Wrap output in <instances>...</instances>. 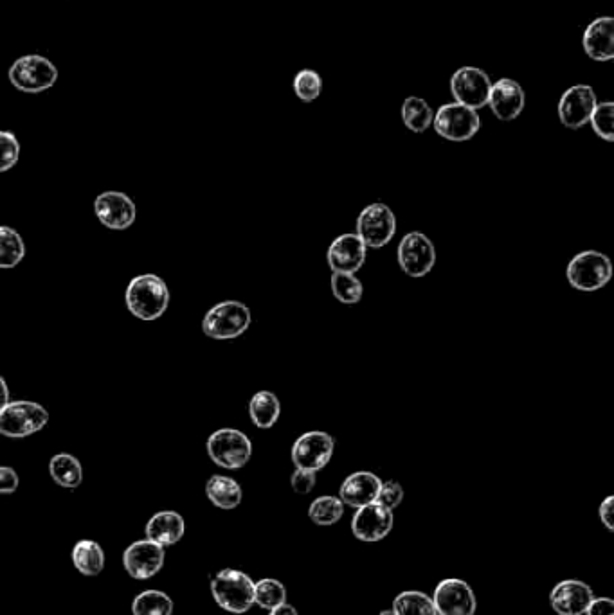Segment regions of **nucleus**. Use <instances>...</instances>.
Segmentation results:
<instances>
[{
  "instance_id": "1",
  "label": "nucleus",
  "mask_w": 614,
  "mask_h": 615,
  "mask_svg": "<svg viewBox=\"0 0 614 615\" xmlns=\"http://www.w3.org/2000/svg\"><path fill=\"white\" fill-rule=\"evenodd\" d=\"M128 310L141 321H155L168 310L170 292L163 279L155 274H143L130 281L127 288Z\"/></svg>"
},
{
  "instance_id": "2",
  "label": "nucleus",
  "mask_w": 614,
  "mask_h": 615,
  "mask_svg": "<svg viewBox=\"0 0 614 615\" xmlns=\"http://www.w3.org/2000/svg\"><path fill=\"white\" fill-rule=\"evenodd\" d=\"M211 594L226 612L245 614L254 605V581L245 572L226 569L211 580Z\"/></svg>"
},
{
  "instance_id": "3",
  "label": "nucleus",
  "mask_w": 614,
  "mask_h": 615,
  "mask_svg": "<svg viewBox=\"0 0 614 615\" xmlns=\"http://www.w3.org/2000/svg\"><path fill=\"white\" fill-rule=\"evenodd\" d=\"M569 285L580 292H596L613 277V263L598 250H584L571 259L566 268Z\"/></svg>"
},
{
  "instance_id": "4",
  "label": "nucleus",
  "mask_w": 614,
  "mask_h": 615,
  "mask_svg": "<svg viewBox=\"0 0 614 615\" xmlns=\"http://www.w3.org/2000/svg\"><path fill=\"white\" fill-rule=\"evenodd\" d=\"M251 326V312L240 301L218 303L206 313L202 331L209 339L231 340L242 337Z\"/></svg>"
},
{
  "instance_id": "5",
  "label": "nucleus",
  "mask_w": 614,
  "mask_h": 615,
  "mask_svg": "<svg viewBox=\"0 0 614 615\" xmlns=\"http://www.w3.org/2000/svg\"><path fill=\"white\" fill-rule=\"evenodd\" d=\"M11 85L26 94H38L55 87L58 80V69L55 63L40 54L20 56L10 67Z\"/></svg>"
},
{
  "instance_id": "6",
  "label": "nucleus",
  "mask_w": 614,
  "mask_h": 615,
  "mask_svg": "<svg viewBox=\"0 0 614 615\" xmlns=\"http://www.w3.org/2000/svg\"><path fill=\"white\" fill-rule=\"evenodd\" d=\"M208 454L213 463L226 470H238L249 463L253 443L236 428H220L208 439Z\"/></svg>"
},
{
  "instance_id": "7",
  "label": "nucleus",
  "mask_w": 614,
  "mask_h": 615,
  "mask_svg": "<svg viewBox=\"0 0 614 615\" xmlns=\"http://www.w3.org/2000/svg\"><path fill=\"white\" fill-rule=\"evenodd\" d=\"M49 421L47 412L40 403L11 402L0 410V434L11 439L37 434Z\"/></svg>"
},
{
  "instance_id": "8",
  "label": "nucleus",
  "mask_w": 614,
  "mask_h": 615,
  "mask_svg": "<svg viewBox=\"0 0 614 615\" xmlns=\"http://www.w3.org/2000/svg\"><path fill=\"white\" fill-rule=\"evenodd\" d=\"M397 232V218L388 205H366L357 220V236L368 249H380L393 240Z\"/></svg>"
},
{
  "instance_id": "9",
  "label": "nucleus",
  "mask_w": 614,
  "mask_h": 615,
  "mask_svg": "<svg viewBox=\"0 0 614 615\" xmlns=\"http://www.w3.org/2000/svg\"><path fill=\"white\" fill-rule=\"evenodd\" d=\"M433 125L436 134L442 135L443 139L463 143L478 134L481 119L476 110L460 103H449L434 114Z\"/></svg>"
},
{
  "instance_id": "10",
  "label": "nucleus",
  "mask_w": 614,
  "mask_h": 615,
  "mask_svg": "<svg viewBox=\"0 0 614 615\" xmlns=\"http://www.w3.org/2000/svg\"><path fill=\"white\" fill-rule=\"evenodd\" d=\"M398 265L407 276L424 277L431 272L436 263V250L433 241L424 232L413 231L406 234L398 245Z\"/></svg>"
},
{
  "instance_id": "11",
  "label": "nucleus",
  "mask_w": 614,
  "mask_h": 615,
  "mask_svg": "<svg viewBox=\"0 0 614 615\" xmlns=\"http://www.w3.org/2000/svg\"><path fill=\"white\" fill-rule=\"evenodd\" d=\"M334 446V437L326 432H321V430L305 432L292 445V452H290L292 463L301 470L319 472L330 463L334 455Z\"/></svg>"
},
{
  "instance_id": "12",
  "label": "nucleus",
  "mask_w": 614,
  "mask_h": 615,
  "mask_svg": "<svg viewBox=\"0 0 614 615\" xmlns=\"http://www.w3.org/2000/svg\"><path fill=\"white\" fill-rule=\"evenodd\" d=\"M492 81L478 67H461L451 78V92L456 103L478 110L488 103Z\"/></svg>"
},
{
  "instance_id": "13",
  "label": "nucleus",
  "mask_w": 614,
  "mask_h": 615,
  "mask_svg": "<svg viewBox=\"0 0 614 615\" xmlns=\"http://www.w3.org/2000/svg\"><path fill=\"white\" fill-rule=\"evenodd\" d=\"M433 603L438 615H474L478 608L476 594L469 583L456 578L440 581L436 585Z\"/></svg>"
},
{
  "instance_id": "14",
  "label": "nucleus",
  "mask_w": 614,
  "mask_h": 615,
  "mask_svg": "<svg viewBox=\"0 0 614 615\" xmlns=\"http://www.w3.org/2000/svg\"><path fill=\"white\" fill-rule=\"evenodd\" d=\"M164 558L166 553L163 545L155 544L146 538L128 547L123 554V565L134 580H150L163 571Z\"/></svg>"
},
{
  "instance_id": "15",
  "label": "nucleus",
  "mask_w": 614,
  "mask_h": 615,
  "mask_svg": "<svg viewBox=\"0 0 614 615\" xmlns=\"http://www.w3.org/2000/svg\"><path fill=\"white\" fill-rule=\"evenodd\" d=\"M395 524L393 511L379 502L357 509L352 518V533L361 542H379L391 533Z\"/></svg>"
},
{
  "instance_id": "16",
  "label": "nucleus",
  "mask_w": 614,
  "mask_h": 615,
  "mask_svg": "<svg viewBox=\"0 0 614 615\" xmlns=\"http://www.w3.org/2000/svg\"><path fill=\"white\" fill-rule=\"evenodd\" d=\"M596 103L598 101H596L595 90L591 89L589 85H575V87H571L560 98V123L566 126V128H571V130L582 128V126L589 123Z\"/></svg>"
},
{
  "instance_id": "17",
  "label": "nucleus",
  "mask_w": 614,
  "mask_h": 615,
  "mask_svg": "<svg viewBox=\"0 0 614 615\" xmlns=\"http://www.w3.org/2000/svg\"><path fill=\"white\" fill-rule=\"evenodd\" d=\"M94 211L98 220L114 231H125L136 222V204L119 191L101 193L94 202Z\"/></svg>"
},
{
  "instance_id": "18",
  "label": "nucleus",
  "mask_w": 614,
  "mask_h": 615,
  "mask_svg": "<svg viewBox=\"0 0 614 615\" xmlns=\"http://www.w3.org/2000/svg\"><path fill=\"white\" fill-rule=\"evenodd\" d=\"M593 599V589L584 581L564 580L551 590L550 605L559 615H584Z\"/></svg>"
},
{
  "instance_id": "19",
  "label": "nucleus",
  "mask_w": 614,
  "mask_h": 615,
  "mask_svg": "<svg viewBox=\"0 0 614 615\" xmlns=\"http://www.w3.org/2000/svg\"><path fill=\"white\" fill-rule=\"evenodd\" d=\"M368 247L357 234H341L328 249V265L334 272L355 274L366 261Z\"/></svg>"
},
{
  "instance_id": "20",
  "label": "nucleus",
  "mask_w": 614,
  "mask_h": 615,
  "mask_svg": "<svg viewBox=\"0 0 614 615\" xmlns=\"http://www.w3.org/2000/svg\"><path fill=\"white\" fill-rule=\"evenodd\" d=\"M488 107L501 121H514L524 110V90L517 81L503 80L492 83L488 94Z\"/></svg>"
},
{
  "instance_id": "21",
  "label": "nucleus",
  "mask_w": 614,
  "mask_h": 615,
  "mask_svg": "<svg viewBox=\"0 0 614 615\" xmlns=\"http://www.w3.org/2000/svg\"><path fill=\"white\" fill-rule=\"evenodd\" d=\"M380 486L382 481L375 473L355 472L348 475L341 484L339 499L343 500L346 506L359 509L377 500Z\"/></svg>"
},
{
  "instance_id": "22",
  "label": "nucleus",
  "mask_w": 614,
  "mask_h": 615,
  "mask_svg": "<svg viewBox=\"0 0 614 615\" xmlns=\"http://www.w3.org/2000/svg\"><path fill=\"white\" fill-rule=\"evenodd\" d=\"M584 51L591 60L609 62L614 58V20L611 17L596 18L586 27L582 38Z\"/></svg>"
},
{
  "instance_id": "23",
  "label": "nucleus",
  "mask_w": 614,
  "mask_h": 615,
  "mask_svg": "<svg viewBox=\"0 0 614 615\" xmlns=\"http://www.w3.org/2000/svg\"><path fill=\"white\" fill-rule=\"evenodd\" d=\"M186 531L184 518L175 513V511H161L155 513L154 517L148 520L146 524V538L152 540L155 544L170 547V545L179 544Z\"/></svg>"
},
{
  "instance_id": "24",
  "label": "nucleus",
  "mask_w": 614,
  "mask_h": 615,
  "mask_svg": "<svg viewBox=\"0 0 614 615\" xmlns=\"http://www.w3.org/2000/svg\"><path fill=\"white\" fill-rule=\"evenodd\" d=\"M206 495L220 509L238 508L244 497L240 484L226 475H213L206 484Z\"/></svg>"
},
{
  "instance_id": "25",
  "label": "nucleus",
  "mask_w": 614,
  "mask_h": 615,
  "mask_svg": "<svg viewBox=\"0 0 614 615\" xmlns=\"http://www.w3.org/2000/svg\"><path fill=\"white\" fill-rule=\"evenodd\" d=\"M71 558H73L76 571L83 576H89V578L100 576L105 569V553H103L101 545L94 540H82V542L74 545Z\"/></svg>"
},
{
  "instance_id": "26",
  "label": "nucleus",
  "mask_w": 614,
  "mask_h": 615,
  "mask_svg": "<svg viewBox=\"0 0 614 615\" xmlns=\"http://www.w3.org/2000/svg\"><path fill=\"white\" fill-rule=\"evenodd\" d=\"M281 414V403L276 394L271 391H260L254 394L249 402V416L258 428H272Z\"/></svg>"
},
{
  "instance_id": "27",
  "label": "nucleus",
  "mask_w": 614,
  "mask_h": 615,
  "mask_svg": "<svg viewBox=\"0 0 614 615\" xmlns=\"http://www.w3.org/2000/svg\"><path fill=\"white\" fill-rule=\"evenodd\" d=\"M49 472L53 481L67 490L78 488L83 481L82 464L71 454L55 455L49 463Z\"/></svg>"
},
{
  "instance_id": "28",
  "label": "nucleus",
  "mask_w": 614,
  "mask_h": 615,
  "mask_svg": "<svg viewBox=\"0 0 614 615\" xmlns=\"http://www.w3.org/2000/svg\"><path fill=\"white\" fill-rule=\"evenodd\" d=\"M402 119L411 132L424 134L425 130L433 125V108L429 107L424 99L411 96L402 105Z\"/></svg>"
},
{
  "instance_id": "29",
  "label": "nucleus",
  "mask_w": 614,
  "mask_h": 615,
  "mask_svg": "<svg viewBox=\"0 0 614 615\" xmlns=\"http://www.w3.org/2000/svg\"><path fill=\"white\" fill-rule=\"evenodd\" d=\"M344 515L343 500L325 495L314 500L308 508V517L317 526H334Z\"/></svg>"
},
{
  "instance_id": "30",
  "label": "nucleus",
  "mask_w": 614,
  "mask_h": 615,
  "mask_svg": "<svg viewBox=\"0 0 614 615\" xmlns=\"http://www.w3.org/2000/svg\"><path fill=\"white\" fill-rule=\"evenodd\" d=\"M393 612L397 615H438L433 598L418 590H406L393 601Z\"/></svg>"
},
{
  "instance_id": "31",
  "label": "nucleus",
  "mask_w": 614,
  "mask_h": 615,
  "mask_svg": "<svg viewBox=\"0 0 614 615\" xmlns=\"http://www.w3.org/2000/svg\"><path fill=\"white\" fill-rule=\"evenodd\" d=\"M134 615H172L173 601L166 592L146 590L141 592L132 603Z\"/></svg>"
},
{
  "instance_id": "32",
  "label": "nucleus",
  "mask_w": 614,
  "mask_h": 615,
  "mask_svg": "<svg viewBox=\"0 0 614 615\" xmlns=\"http://www.w3.org/2000/svg\"><path fill=\"white\" fill-rule=\"evenodd\" d=\"M26 254V245L19 232L0 227V268H15Z\"/></svg>"
},
{
  "instance_id": "33",
  "label": "nucleus",
  "mask_w": 614,
  "mask_h": 615,
  "mask_svg": "<svg viewBox=\"0 0 614 615\" xmlns=\"http://www.w3.org/2000/svg\"><path fill=\"white\" fill-rule=\"evenodd\" d=\"M283 603H287V589L281 581L265 578L254 583V605L272 610Z\"/></svg>"
},
{
  "instance_id": "34",
  "label": "nucleus",
  "mask_w": 614,
  "mask_h": 615,
  "mask_svg": "<svg viewBox=\"0 0 614 615\" xmlns=\"http://www.w3.org/2000/svg\"><path fill=\"white\" fill-rule=\"evenodd\" d=\"M332 294L343 304H357L362 299L364 288L355 274L334 272L332 276Z\"/></svg>"
},
{
  "instance_id": "35",
  "label": "nucleus",
  "mask_w": 614,
  "mask_h": 615,
  "mask_svg": "<svg viewBox=\"0 0 614 615\" xmlns=\"http://www.w3.org/2000/svg\"><path fill=\"white\" fill-rule=\"evenodd\" d=\"M589 123L593 126L595 134L604 139L607 143L614 141V103L613 101H605V103H596L595 110L591 114Z\"/></svg>"
},
{
  "instance_id": "36",
  "label": "nucleus",
  "mask_w": 614,
  "mask_h": 615,
  "mask_svg": "<svg viewBox=\"0 0 614 615\" xmlns=\"http://www.w3.org/2000/svg\"><path fill=\"white\" fill-rule=\"evenodd\" d=\"M323 89V80L316 71L312 69H303L298 72V76L294 78V92L303 103H312L319 98Z\"/></svg>"
},
{
  "instance_id": "37",
  "label": "nucleus",
  "mask_w": 614,
  "mask_h": 615,
  "mask_svg": "<svg viewBox=\"0 0 614 615\" xmlns=\"http://www.w3.org/2000/svg\"><path fill=\"white\" fill-rule=\"evenodd\" d=\"M20 157V143L17 135L0 130V173L11 170Z\"/></svg>"
},
{
  "instance_id": "38",
  "label": "nucleus",
  "mask_w": 614,
  "mask_h": 615,
  "mask_svg": "<svg viewBox=\"0 0 614 615\" xmlns=\"http://www.w3.org/2000/svg\"><path fill=\"white\" fill-rule=\"evenodd\" d=\"M404 500V488L395 481L382 482L380 486L379 497L375 502L382 504L384 508L393 509L398 508Z\"/></svg>"
},
{
  "instance_id": "39",
  "label": "nucleus",
  "mask_w": 614,
  "mask_h": 615,
  "mask_svg": "<svg viewBox=\"0 0 614 615\" xmlns=\"http://www.w3.org/2000/svg\"><path fill=\"white\" fill-rule=\"evenodd\" d=\"M316 481V472L296 468V472L292 473V477H290V486L299 495H308L310 491L316 488Z\"/></svg>"
},
{
  "instance_id": "40",
  "label": "nucleus",
  "mask_w": 614,
  "mask_h": 615,
  "mask_svg": "<svg viewBox=\"0 0 614 615\" xmlns=\"http://www.w3.org/2000/svg\"><path fill=\"white\" fill-rule=\"evenodd\" d=\"M19 475L10 466H0V493L10 495L19 488Z\"/></svg>"
},
{
  "instance_id": "41",
  "label": "nucleus",
  "mask_w": 614,
  "mask_h": 615,
  "mask_svg": "<svg viewBox=\"0 0 614 615\" xmlns=\"http://www.w3.org/2000/svg\"><path fill=\"white\" fill-rule=\"evenodd\" d=\"M586 615H614V603L611 598H595L587 607Z\"/></svg>"
},
{
  "instance_id": "42",
  "label": "nucleus",
  "mask_w": 614,
  "mask_h": 615,
  "mask_svg": "<svg viewBox=\"0 0 614 615\" xmlns=\"http://www.w3.org/2000/svg\"><path fill=\"white\" fill-rule=\"evenodd\" d=\"M613 504V497H607V499L600 504V508H598V517L602 520V524L607 527V531H614Z\"/></svg>"
},
{
  "instance_id": "43",
  "label": "nucleus",
  "mask_w": 614,
  "mask_h": 615,
  "mask_svg": "<svg viewBox=\"0 0 614 615\" xmlns=\"http://www.w3.org/2000/svg\"><path fill=\"white\" fill-rule=\"evenodd\" d=\"M10 403V389L6 380L0 376V410L4 409Z\"/></svg>"
},
{
  "instance_id": "44",
  "label": "nucleus",
  "mask_w": 614,
  "mask_h": 615,
  "mask_svg": "<svg viewBox=\"0 0 614 615\" xmlns=\"http://www.w3.org/2000/svg\"><path fill=\"white\" fill-rule=\"evenodd\" d=\"M269 615H299L298 610L289 605V603H283L280 607L272 608Z\"/></svg>"
},
{
  "instance_id": "45",
  "label": "nucleus",
  "mask_w": 614,
  "mask_h": 615,
  "mask_svg": "<svg viewBox=\"0 0 614 615\" xmlns=\"http://www.w3.org/2000/svg\"><path fill=\"white\" fill-rule=\"evenodd\" d=\"M379 615H397L393 610H384V612H380Z\"/></svg>"
}]
</instances>
